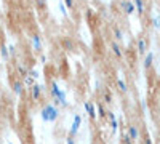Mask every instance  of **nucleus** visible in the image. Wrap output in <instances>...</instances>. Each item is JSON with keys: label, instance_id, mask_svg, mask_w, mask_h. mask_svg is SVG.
<instances>
[{"label": "nucleus", "instance_id": "nucleus-1", "mask_svg": "<svg viewBox=\"0 0 160 144\" xmlns=\"http://www.w3.org/2000/svg\"><path fill=\"white\" fill-rule=\"evenodd\" d=\"M40 115L45 122H56L59 117V109L55 106V104H47V106L42 107L40 111Z\"/></svg>", "mask_w": 160, "mask_h": 144}, {"label": "nucleus", "instance_id": "nucleus-2", "mask_svg": "<svg viewBox=\"0 0 160 144\" xmlns=\"http://www.w3.org/2000/svg\"><path fill=\"white\" fill-rule=\"evenodd\" d=\"M127 135L130 136V139H131L133 142H135V141L139 139L141 132H139V128H138L135 123H128V125H127Z\"/></svg>", "mask_w": 160, "mask_h": 144}, {"label": "nucleus", "instance_id": "nucleus-3", "mask_svg": "<svg viewBox=\"0 0 160 144\" xmlns=\"http://www.w3.org/2000/svg\"><path fill=\"white\" fill-rule=\"evenodd\" d=\"M11 90L13 93L16 96H22L24 95V83L21 78H15V80H11Z\"/></svg>", "mask_w": 160, "mask_h": 144}, {"label": "nucleus", "instance_id": "nucleus-4", "mask_svg": "<svg viewBox=\"0 0 160 144\" xmlns=\"http://www.w3.org/2000/svg\"><path fill=\"white\" fill-rule=\"evenodd\" d=\"M148 45H149L148 38H146V37H139L136 40V51H138V55L142 56V55L148 53Z\"/></svg>", "mask_w": 160, "mask_h": 144}, {"label": "nucleus", "instance_id": "nucleus-5", "mask_svg": "<svg viewBox=\"0 0 160 144\" xmlns=\"http://www.w3.org/2000/svg\"><path fill=\"white\" fill-rule=\"evenodd\" d=\"M59 45H61L62 50H68V51H74L75 50V42L72 40L71 37H66V35L59 38Z\"/></svg>", "mask_w": 160, "mask_h": 144}, {"label": "nucleus", "instance_id": "nucleus-6", "mask_svg": "<svg viewBox=\"0 0 160 144\" xmlns=\"http://www.w3.org/2000/svg\"><path fill=\"white\" fill-rule=\"evenodd\" d=\"M120 10H122L125 15H133L136 10H135V5H133L131 0H120Z\"/></svg>", "mask_w": 160, "mask_h": 144}, {"label": "nucleus", "instance_id": "nucleus-7", "mask_svg": "<svg viewBox=\"0 0 160 144\" xmlns=\"http://www.w3.org/2000/svg\"><path fill=\"white\" fill-rule=\"evenodd\" d=\"M31 96H32V101H38L40 96L43 93V85H38V83H34L31 88Z\"/></svg>", "mask_w": 160, "mask_h": 144}, {"label": "nucleus", "instance_id": "nucleus-8", "mask_svg": "<svg viewBox=\"0 0 160 144\" xmlns=\"http://www.w3.org/2000/svg\"><path fill=\"white\" fill-rule=\"evenodd\" d=\"M83 106H85V111H87V114L90 115V119H91V120H95L98 115H96V106L93 104V101H85V104H83Z\"/></svg>", "mask_w": 160, "mask_h": 144}, {"label": "nucleus", "instance_id": "nucleus-9", "mask_svg": "<svg viewBox=\"0 0 160 144\" xmlns=\"http://www.w3.org/2000/svg\"><path fill=\"white\" fill-rule=\"evenodd\" d=\"M80 123H82V117H80L78 114H77V115H74V122H72V127H71V132H69V135H71V136H75V135L78 133V128H80Z\"/></svg>", "mask_w": 160, "mask_h": 144}, {"label": "nucleus", "instance_id": "nucleus-10", "mask_svg": "<svg viewBox=\"0 0 160 144\" xmlns=\"http://www.w3.org/2000/svg\"><path fill=\"white\" fill-rule=\"evenodd\" d=\"M111 50H112V53H114L115 58H118V59L123 58V50H122V47H120L118 42L112 40V42H111Z\"/></svg>", "mask_w": 160, "mask_h": 144}, {"label": "nucleus", "instance_id": "nucleus-11", "mask_svg": "<svg viewBox=\"0 0 160 144\" xmlns=\"http://www.w3.org/2000/svg\"><path fill=\"white\" fill-rule=\"evenodd\" d=\"M152 64H154V53L152 51H149V53H146L144 55V62H142V66L146 71H149L152 67Z\"/></svg>", "mask_w": 160, "mask_h": 144}, {"label": "nucleus", "instance_id": "nucleus-12", "mask_svg": "<svg viewBox=\"0 0 160 144\" xmlns=\"http://www.w3.org/2000/svg\"><path fill=\"white\" fill-rule=\"evenodd\" d=\"M114 102V95H112V91L109 90V88H104V91H102V104H112Z\"/></svg>", "mask_w": 160, "mask_h": 144}, {"label": "nucleus", "instance_id": "nucleus-13", "mask_svg": "<svg viewBox=\"0 0 160 144\" xmlns=\"http://www.w3.org/2000/svg\"><path fill=\"white\" fill-rule=\"evenodd\" d=\"M115 85H117L118 93H122V95H127V93H128V85H127V82L123 80V78H117Z\"/></svg>", "mask_w": 160, "mask_h": 144}, {"label": "nucleus", "instance_id": "nucleus-14", "mask_svg": "<svg viewBox=\"0 0 160 144\" xmlns=\"http://www.w3.org/2000/svg\"><path fill=\"white\" fill-rule=\"evenodd\" d=\"M133 5H135V10L139 16L144 15V11H146V3H144V0H133Z\"/></svg>", "mask_w": 160, "mask_h": 144}, {"label": "nucleus", "instance_id": "nucleus-15", "mask_svg": "<svg viewBox=\"0 0 160 144\" xmlns=\"http://www.w3.org/2000/svg\"><path fill=\"white\" fill-rule=\"evenodd\" d=\"M112 35L115 38V42H120V40H123V31L118 27V26H112Z\"/></svg>", "mask_w": 160, "mask_h": 144}, {"label": "nucleus", "instance_id": "nucleus-16", "mask_svg": "<svg viewBox=\"0 0 160 144\" xmlns=\"http://www.w3.org/2000/svg\"><path fill=\"white\" fill-rule=\"evenodd\" d=\"M32 43H34L35 51H42V37H40L38 34H34L32 35Z\"/></svg>", "mask_w": 160, "mask_h": 144}, {"label": "nucleus", "instance_id": "nucleus-17", "mask_svg": "<svg viewBox=\"0 0 160 144\" xmlns=\"http://www.w3.org/2000/svg\"><path fill=\"white\" fill-rule=\"evenodd\" d=\"M16 72H18V75L21 78H26V77H28V74H29V69L24 67L22 64H16Z\"/></svg>", "mask_w": 160, "mask_h": 144}, {"label": "nucleus", "instance_id": "nucleus-18", "mask_svg": "<svg viewBox=\"0 0 160 144\" xmlns=\"http://www.w3.org/2000/svg\"><path fill=\"white\" fill-rule=\"evenodd\" d=\"M96 115L99 117V119H106V115H108V111H106V107H104V104H102V102H98Z\"/></svg>", "mask_w": 160, "mask_h": 144}, {"label": "nucleus", "instance_id": "nucleus-19", "mask_svg": "<svg viewBox=\"0 0 160 144\" xmlns=\"http://www.w3.org/2000/svg\"><path fill=\"white\" fill-rule=\"evenodd\" d=\"M0 55H2V58L7 61V59H10V51H8V48L2 43V45H0Z\"/></svg>", "mask_w": 160, "mask_h": 144}, {"label": "nucleus", "instance_id": "nucleus-20", "mask_svg": "<svg viewBox=\"0 0 160 144\" xmlns=\"http://www.w3.org/2000/svg\"><path fill=\"white\" fill-rule=\"evenodd\" d=\"M35 5H37V8H38V10H42V11H45V10L48 8L47 0H35Z\"/></svg>", "mask_w": 160, "mask_h": 144}, {"label": "nucleus", "instance_id": "nucleus-21", "mask_svg": "<svg viewBox=\"0 0 160 144\" xmlns=\"http://www.w3.org/2000/svg\"><path fill=\"white\" fill-rule=\"evenodd\" d=\"M64 3H66V8H68V10H74L75 0H64Z\"/></svg>", "mask_w": 160, "mask_h": 144}, {"label": "nucleus", "instance_id": "nucleus-22", "mask_svg": "<svg viewBox=\"0 0 160 144\" xmlns=\"http://www.w3.org/2000/svg\"><path fill=\"white\" fill-rule=\"evenodd\" d=\"M122 144H135V142L130 139V136H128L127 133H123V135H122Z\"/></svg>", "mask_w": 160, "mask_h": 144}, {"label": "nucleus", "instance_id": "nucleus-23", "mask_svg": "<svg viewBox=\"0 0 160 144\" xmlns=\"http://www.w3.org/2000/svg\"><path fill=\"white\" fill-rule=\"evenodd\" d=\"M28 75H31V77H32V78H34V80H35V78H38V72H37V71H35V69H31V71H29V74H28Z\"/></svg>", "mask_w": 160, "mask_h": 144}, {"label": "nucleus", "instance_id": "nucleus-24", "mask_svg": "<svg viewBox=\"0 0 160 144\" xmlns=\"http://www.w3.org/2000/svg\"><path fill=\"white\" fill-rule=\"evenodd\" d=\"M152 24H154L155 29H160V19H158V18H154V19H152Z\"/></svg>", "mask_w": 160, "mask_h": 144}, {"label": "nucleus", "instance_id": "nucleus-25", "mask_svg": "<svg viewBox=\"0 0 160 144\" xmlns=\"http://www.w3.org/2000/svg\"><path fill=\"white\" fill-rule=\"evenodd\" d=\"M106 117L109 119V122H111V120H115V114H114V112H111V111H108V115H106Z\"/></svg>", "mask_w": 160, "mask_h": 144}, {"label": "nucleus", "instance_id": "nucleus-26", "mask_svg": "<svg viewBox=\"0 0 160 144\" xmlns=\"http://www.w3.org/2000/svg\"><path fill=\"white\" fill-rule=\"evenodd\" d=\"M111 128L114 130V132H115V130L118 128V123H117V119H115V120H111Z\"/></svg>", "mask_w": 160, "mask_h": 144}, {"label": "nucleus", "instance_id": "nucleus-27", "mask_svg": "<svg viewBox=\"0 0 160 144\" xmlns=\"http://www.w3.org/2000/svg\"><path fill=\"white\" fill-rule=\"evenodd\" d=\"M59 10H61V11L64 13V15H66V10H68V8L64 7V3H62V2H59Z\"/></svg>", "mask_w": 160, "mask_h": 144}, {"label": "nucleus", "instance_id": "nucleus-28", "mask_svg": "<svg viewBox=\"0 0 160 144\" xmlns=\"http://www.w3.org/2000/svg\"><path fill=\"white\" fill-rule=\"evenodd\" d=\"M144 144H154V142H152V139H151L149 136H146V138H144Z\"/></svg>", "mask_w": 160, "mask_h": 144}, {"label": "nucleus", "instance_id": "nucleus-29", "mask_svg": "<svg viewBox=\"0 0 160 144\" xmlns=\"http://www.w3.org/2000/svg\"><path fill=\"white\" fill-rule=\"evenodd\" d=\"M68 144H75V139H74V136H69V138H68Z\"/></svg>", "mask_w": 160, "mask_h": 144}, {"label": "nucleus", "instance_id": "nucleus-30", "mask_svg": "<svg viewBox=\"0 0 160 144\" xmlns=\"http://www.w3.org/2000/svg\"><path fill=\"white\" fill-rule=\"evenodd\" d=\"M0 67H2V64H0Z\"/></svg>", "mask_w": 160, "mask_h": 144}]
</instances>
